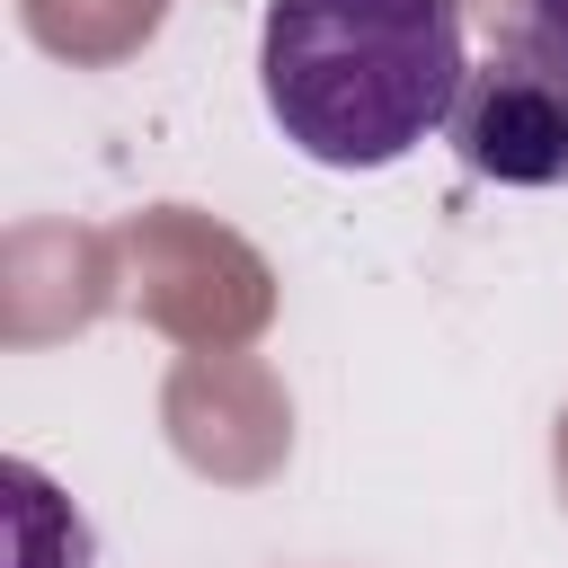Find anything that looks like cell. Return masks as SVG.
<instances>
[{"mask_svg": "<svg viewBox=\"0 0 568 568\" xmlns=\"http://www.w3.org/2000/svg\"><path fill=\"white\" fill-rule=\"evenodd\" d=\"M444 133L488 186H568V36L506 27L488 62H470Z\"/></svg>", "mask_w": 568, "mask_h": 568, "instance_id": "obj_2", "label": "cell"}, {"mask_svg": "<svg viewBox=\"0 0 568 568\" xmlns=\"http://www.w3.org/2000/svg\"><path fill=\"white\" fill-rule=\"evenodd\" d=\"M462 0H266L257 89L320 169H390L462 106Z\"/></svg>", "mask_w": 568, "mask_h": 568, "instance_id": "obj_1", "label": "cell"}, {"mask_svg": "<svg viewBox=\"0 0 568 568\" xmlns=\"http://www.w3.org/2000/svg\"><path fill=\"white\" fill-rule=\"evenodd\" d=\"M532 18H541L550 36H568V0H532Z\"/></svg>", "mask_w": 568, "mask_h": 568, "instance_id": "obj_3", "label": "cell"}]
</instances>
